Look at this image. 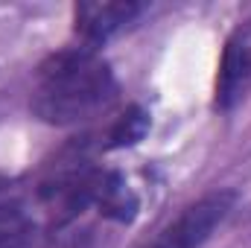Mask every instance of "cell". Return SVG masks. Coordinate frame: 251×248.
Listing matches in <instances>:
<instances>
[{
  "label": "cell",
  "mask_w": 251,
  "mask_h": 248,
  "mask_svg": "<svg viewBox=\"0 0 251 248\" xmlns=\"http://www.w3.org/2000/svg\"><path fill=\"white\" fill-rule=\"evenodd\" d=\"M117 94L108 62L91 47L53 53L38 67L32 111L53 125H73L102 111Z\"/></svg>",
  "instance_id": "obj_1"
},
{
  "label": "cell",
  "mask_w": 251,
  "mask_h": 248,
  "mask_svg": "<svg viewBox=\"0 0 251 248\" xmlns=\"http://www.w3.org/2000/svg\"><path fill=\"white\" fill-rule=\"evenodd\" d=\"M251 88V18H246L228 38L216 79V105L231 108Z\"/></svg>",
  "instance_id": "obj_2"
},
{
  "label": "cell",
  "mask_w": 251,
  "mask_h": 248,
  "mask_svg": "<svg viewBox=\"0 0 251 248\" xmlns=\"http://www.w3.org/2000/svg\"><path fill=\"white\" fill-rule=\"evenodd\" d=\"M146 12L143 3H79L76 6V32L94 50L105 44L126 26H131Z\"/></svg>",
  "instance_id": "obj_3"
},
{
  "label": "cell",
  "mask_w": 251,
  "mask_h": 248,
  "mask_svg": "<svg viewBox=\"0 0 251 248\" xmlns=\"http://www.w3.org/2000/svg\"><path fill=\"white\" fill-rule=\"evenodd\" d=\"M94 207L108 216V219H117V222H131L134 213H137V196L128 190L120 173H108L102 170V178H100V190H97V201Z\"/></svg>",
  "instance_id": "obj_4"
},
{
  "label": "cell",
  "mask_w": 251,
  "mask_h": 248,
  "mask_svg": "<svg viewBox=\"0 0 251 248\" xmlns=\"http://www.w3.org/2000/svg\"><path fill=\"white\" fill-rule=\"evenodd\" d=\"M35 237V219L21 198H0V248H26Z\"/></svg>",
  "instance_id": "obj_5"
},
{
  "label": "cell",
  "mask_w": 251,
  "mask_h": 248,
  "mask_svg": "<svg viewBox=\"0 0 251 248\" xmlns=\"http://www.w3.org/2000/svg\"><path fill=\"white\" fill-rule=\"evenodd\" d=\"M146 128H149V114H146L143 108L131 105L123 117L111 125V131H108V143H105V146H108V149L134 146V143L146 134Z\"/></svg>",
  "instance_id": "obj_6"
},
{
  "label": "cell",
  "mask_w": 251,
  "mask_h": 248,
  "mask_svg": "<svg viewBox=\"0 0 251 248\" xmlns=\"http://www.w3.org/2000/svg\"><path fill=\"white\" fill-rule=\"evenodd\" d=\"M35 248H94V234L91 228H70V231H59V237H50L47 243Z\"/></svg>",
  "instance_id": "obj_7"
},
{
  "label": "cell",
  "mask_w": 251,
  "mask_h": 248,
  "mask_svg": "<svg viewBox=\"0 0 251 248\" xmlns=\"http://www.w3.org/2000/svg\"><path fill=\"white\" fill-rule=\"evenodd\" d=\"M6 193H9V178L0 173V198H6Z\"/></svg>",
  "instance_id": "obj_8"
}]
</instances>
